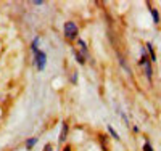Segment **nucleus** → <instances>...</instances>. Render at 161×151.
Returning a JSON list of instances; mask_svg holds the SVG:
<instances>
[{
	"label": "nucleus",
	"mask_w": 161,
	"mask_h": 151,
	"mask_svg": "<svg viewBox=\"0 0 161 151\" xmlns=\"http://www.w3.org/2000/svg\"><path fill=\"white\" fill-rule=\"evenodd\" d=\"M63 151H71V148H69V146H68V148H64V149H63Z\"/></svg>",
	"instance_id": "nucleus-10"
},
{
	"label": "nucleus",
	"mask_w": 161,
	"mask_h": 151,
	"mask_svg": "<svg viewBox=\"0 0 161 151\" xmlns=\"http://www.w3.org/2000/svg\"><path fill=\"white\" fill-rule=\"evenodd\" d=\"M152 15H153V18H155V23H158V21H159V18H158V13H156V10H152Z\"/></svg>",
	"instance_id": "nucleus-6"
},
{
	"label": "nucleus",
	"mask_w": 161,
	"mask_h": 151,
	"mask_svg": "<svg viewBox=\"0 0 161 151\" xmlns=\"http://www.w3.org/2000/svg\"><path fill=\"white\" fill-rule=\"evenodd\" d=\"M45 61H47L45 53L36 50V66H37V69H39V71H42L44 67H45Z\"/></svg>",
	"instance_id": "nucleus-1"
},
{
	"label": "nucleus",
	"mask_w": 161,
	"mask_h": 151,
	"mask_svg": "<svg viewBox=\"0 0 161 151\" xmlns=\"http://www.w3.org/2000/svg\"><path fill=\"white\" fill-rule=\"evenodd\" d=\"M66 133H68V126L63 122V130H61V133H60V142H64V140H66Z\"/></svg>",
	"instance_id": "nucleus-4"
},
{
	"label": "nucleus",
	"mask_w": 161,
	"mask_h": 151,
	"mask_svg": "<svg viewBox=\"0 0 161 151\" xmlns=\"http://www.w3.org/2000/svg\"><path fill=\"white\" fill-rule=\"evenodd\" d=\"M140 63H142V66L145 67V73H147V77L150 79V77H152V69H150V64H148V60H147V58L143 57Z\"/></svg>",
	"instance_id": "nucleus-3"
},
{
	"label": "nucleus",
	"mask_w": 161,
	"mask_h": 151,
	"mask_svg": "<svg viewBox=\"0 0 161 151\" xmlns=\"http://www.w3.org/2000/svg\"><path fill=\"white\" fill-rule=\"evenodd\" d=\"M108 130H110V132H111V135H113V137H114V138H119V137H118V133H116V132H114V130H113V127H108Z\"/></svg>",
	"instance_id": "nucleus-7"
},
{
	"label": "nucleus",
	"mask_w": 161,
	"mask_h": 151,
	"mask_svg": "<svg viewBox=\"0 0 161 151\" xmlns=\"http://www.w3.org/2000/svg\"><path fill=\"white\" fill-rule=\"evenodd\" d=\"M64 35L68 39H74L77 35V26L74 23H66L64 24Z\"/></svg>",
	"instance_id": "nucleus-2"
},
{
	"label": "nucleus",
	"mask_w": 161,
	"mask_h": 151,
	"mask_svg": "<svg viewBox=\"0 0 161 151\" xmlns=\"http://www.w3.org/2000/svg\"><path fill=\"white\" fill-rule=\"evenodd\" d=\"M143 149H145V151H153V149H152V146H150V143H145Z\"/></svg>",
	"instance_id": "nucleus-8"
},
{
	"label": "nucleus",
	"mask_w": 161,
	"mask_h": 151,
	"mask_svg": "<svg viewBox=\"0 0 161 151\" xmlns=\"http://www.w3.org/2000/svg\"><path fill=\"white\" fill-rule=\"evenodd\" d=\"M36 142H37V138H31V140H28V143H26V145H28V148H31Z\"/></svg>",
	"instance_id": "nucleus-5"
},
{
	"label": "nucleus",
	"mask_w": 161,
	"mask_h": 151,
	"mask_svg": "<svg viewBox=\"0 0 161 151\" xmlns=\"http://www.w3.org/2000/svg\"><path fill=\"white\" fill-rule=\"evenodd\" d=\"M45 151H52V148L50 146H45Z\"/></svg>",
	"instance_id": "nucleus-9"
}]
</instances>
